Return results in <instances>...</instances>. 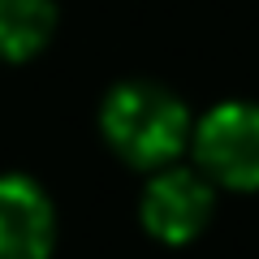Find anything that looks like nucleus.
I'll use <instances>...</instances> for the list:
<instances>
[{
  "instance_id": "nucleus-1",
  "label": "nucleus",
  "mask_w": 259,
  "mask_h": 259,
  "mask_svg": "<svg viewBox=\"0 0 259 259\" xmlns=\"http://www.w3.org/2000/svg\"><path fill=\"white\" fill-rule=\"evenodd\" d=\"M100 130L108 147L134 168H164L190 143V112L168 87L130 78L104 95Z\"/></svg>"
},
{
  "instance_id": "nucleus-2",
  "label": "nucleus",
  "mask_w": 259,
  "mask_h": 259,
  "mask_svg": "<svg viewBox=\"0 0 259 259\" xmlns=\"http://www.w3.org/2000/svg\"><path fill=\"white\" fill-rule=\"evenodd\" d=\"M199 173L229 190H259V104H216L190 130Z\"/></svg>"
},
{
  "instance_id": "nucleus-3",
  "label": "nucleus",
  "mask_w": 259,
  "mask_h": 259,
  "mask_svg": "<svg viewBox=\"0 0 259 259\" xmlns=\"http://www.w3.org/2000/svg\"><path fill=\"white\" fill-rule=\"evenodd\" d=\"M212 182L199 168H160L143 190V225L164 246L194 242L212 221Z\"/></svg>"
},
{
  "instance_id": "nucleus-4",
  "label": "nucleus",
  "mask_w": 259,
  "mask_h": 259,
  "mask_svg": "<svg viewBox=\"0 0 259 259\" xmlns=\"http://www.w3.org/2000/svg\"><path fill=\"white\" fill-rule=\"evenodd\" d=\"M56 242L52 199L22 173H0V259H48Z\"/></svg>"
},
{
  "instance_id": "nucleus-5",
  "label": "nucleus",
  "mask_w": 259,
  "mask_h": 259,
  "mask_svg": "<svg viewBox=\"0 0 259 259\" xmlns=\"http://www.w3.org/2000/svg\"><path fill=\"white\" fill-rule=\"evenodd\" d=\"M52 0H0V61H30L52 39Z\"/></svg>"
}]
</instances>
